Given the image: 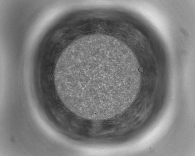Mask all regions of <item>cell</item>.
<instances>
[{"mask_svg": "<svg viewBox=\"0 0 195 156\" xmlns=\"http://www.w3.org/2000/svg\"><path fill=\"white\" fill-rule=\"evenodd\" d=\"M116 45L105 37H81L59 56L54 72L55 89L62 103L75 115L107 117L126 100L135 75Z\"/></svg>", "mask_w": 195, "mask_h": 156, "instance_id": "obj_1", "label": "cell"}]
</instances>
